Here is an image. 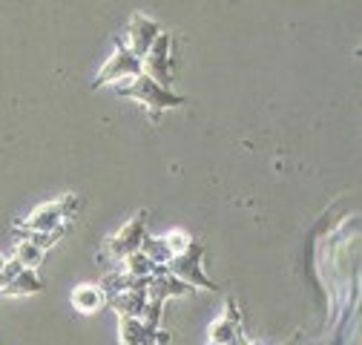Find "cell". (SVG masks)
I'll use <instances>...</instances> for the list:
<instances>
[{
  "label": "cell",
  "mask_w": 362,
  "mask_h": 345,
  "mask_svg": "<svg viewBox=\"0 0 362 345\" xmlns=\"http://www.w3.org/2000/svg\"><path fill=\"white\" fill-rule=\"evenodd\" d=\"M81 210V199L75 193H66L61 196L58 201H47L35 207L23 222H18L12 230L18 239L29 236V233H47V230H61V228H69V222L75 219V213Z\"/></svg>",
  "instance_id": "1"
},
{
  "label": "cell",
  "mask_w": 362,
  "mask_h": 345,
  "mask_svg": "<svg viewBox=\"0 0 362 345\" xmlns=\"http://www.w3.org/2000/svg\"><path fill=\"white\" fill-rule=\"evenodd\" d=\"M115 93L124 95V98H135L139 104H144L153 121H158V115H161L164 110H175V107H181V104H187L185 95L170 93L167 86L156 83L147 72L135 75V78H129V81H124V83H115Z\"/></svg>",
  "instance_id": "2"
},
{
  "label": "cell",
  "mask_w": 362,
  "mask_h": 345,
  "mask_svg": "<svg viewBox=\"0 0 362 345\" xmlns=\"http://www.w3.org/2000/svg\"><path fill=\"white\" fill-rule=\"evenodd\" d=\"M202 256H204V245L202 242H190L187 250H181L178 256H173L170 262L161 265V271L178 276L181 282H187V285H196V288H204V291H218L216 282H210L202 271Z\"/></svg>",
  "instance_id": "3"
},
{
  "label": "cell",
  "mask_w": 362,
  "mask_h": 345,
  "mask_svg": "<svg viewBox=\"0 0 362 345\" xmlns=\"http://www.w3.org/2000/svg\"><path fill=\"white\" fill-rule=\"evenodd\" d=\"M144 236H147V210H139L115 236L107 239L101 256H104V259H115V262H124L129 253L141 250Z\"/></svg>",
  "instance_id": "4"
},
{
  "label": "cell",
  "mask_w": 362,
  "mask_h": 345,
  "mask_svg": "<svg viewBox=\"0 0 362 345\" xmlns=\"http://www.w3.org/2000/svg\"><path fill=\"white\" fill-rule=\"evenodd\" d=\"M141 72H144L141 58H135L132 49L118 37V40H115V52H112V58L104 64V69L98 72V78H95L93 86L98 90V86H107V83H121V81H129V78L141 75Z\"/></svg>",
  "instance_id": "5"
},
{
  "label": "cell",
  "mask_w": 362,
  "mask_h": 345,
  "mask_svg": "<svg viewBox=\"0 0 362 345\" xmlns=\"http://www.w3.org/2000/svg\"><path fill=\"white\" fill-rule=\"evenodd\" d=\"M173 37L167 35V32H161L158 37H156V43L147 49V55L141 58V66H144V72L156 81V83H161V86H167L170 90V83H173Z\"/></svg>",
  "instance_id": "6"
},
{
  "label": "cell",
  "mask_w": 362,
  "mask_h": 345,
  "mask_svg": "<svg viewBox=\"0 0 362 345\" xmlns=\"http://www.w3.org/2000/svg\"><path fill=\"white\" fill-rule=\"evenodd\" d=\"M158 35H161V26H158L156 21H150V18L141 15V12H135V15L129 18V23H127V40H124V43L132 49L135 58H144L147 49L156 43Z\"/></svg>",
  "instance_id": "7"
},
{
  "label": "cell",
  "mask_w": 362,
  "mask_h": 345,
  "mask_svg": "<svg viewBox=\"0 0 362 345\" xmlns=\"http://www.w3.org/2000/svg\"><path fill=\"white\" fill-rule=\"evenodd\" d=\"M242 337H245V331H242V311L236 305V299L228 296V302H224V317L210 328V342L207 345H239Z\"/></svg>",
  "instance_id": "8"
},
{
  "label": "cell",
  "mask_w": 362,
  "mask_h": 345,
  "mask_svg": "<svg viewBox=\"0 0 362 345\" xmlns=\"http://www.w3.org/2000/svg\"><path fill=\"white\" fill-rule=\"evenodd\" d=\"M40 291H43V282L37 279V274L23 268L18 276H12L6 282V288L0 293H4V296H29V293H40Z\"/></svg>",
  "instance_id": "9"
},
{
  "label": "cell",
  "mask_w": 362,
  "mask_h": 345,
  "mask_svg": "<svg viewBox=\"0 0 362 345\" xmlns=\"http://www.w3.org/2000/svg\"><path fill=\"white\" fill-rule=\"evenodd\" d=\"M104 302H107V296H104V291L95 288V285H81V288L72 293V305H75L78 311H83V314L98 311Z\"/></svg>",
  "instance_id": "10"
},
{
  "label": "cell",
  "mask_w": 362,
  "mask_h": 345,
  "mask_svg": "<svg viewBox=\"0 0 362 345\" xmlns=\"http://www.w3.org/2000/svg\"><path fill=\"white\" fill-rule=\"evenodd\" d=\"M121 345H141L147 339V334H156V331H147L141 320H132V317H121Z\"/></svg>",
  "instance_id": "11"
},
{
  "label": "cell",
  "mask_w": 362,
  "mask_h": 345,
  "mask_svg": "<svg viewBox=\"0 0 362 345\" xmlns=\"http://www.w3.org/2000/svg\"><path fill=\"white\" fill-rule=\"evenodd\" d=\"M121 271L129 274V276H135V279H147V276L156 274V262H150V259L141 250H135V253H129L124 259V268Z\"/></svg>",
  "instance_id": "12"
},
{
  "label": "cell",
  "mask_w": 362,
  "mask_h": 345,
  "mask_svg": "<svg viewBox=\"0 0 362 345\" xmlns=\"http://www.w3.org/2000/svg\"><path fill=\"white\" fill-rule=\"evenodd\" d=\"M43 253H47V250H40V247L32 245L29 239H21L18 247H15V259H18V262H21L26 271H37V268H40Z\"/></svg>",
  "instance_id": "13"
},
{
  "label": "cell",
  "mask_w": 362,
  "mask_h": 345,
  "mask_svg": "<svg viewBox=\"0 0 362 345\" xmlns=\"http://www.w3.org/2000/svg\"><path fill=\"white\" fill-rule=\"evenodd\" d=\"M296 342H299V334H293V337L288 339V345H296ZM239 345H253V342H247V339L242 337V339H239Z\"/></svg>",
  "instance_id": "14"
},
{
  "label": "cell",
  "mask_w": 362,
  "mask_h": 345,
  "mask_svg": "<svg viewBox=\"0 0 362 345\" xmlns=\"http://www.w3.org/2000/svg\"><path fill=\"white\" fill-rule=\"evenodd\" d=\"M4 268H6V256H4V253H0V271H4Z\"/></svg>",
  "instance_id": "15"
}]
</instances>
